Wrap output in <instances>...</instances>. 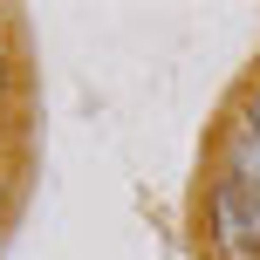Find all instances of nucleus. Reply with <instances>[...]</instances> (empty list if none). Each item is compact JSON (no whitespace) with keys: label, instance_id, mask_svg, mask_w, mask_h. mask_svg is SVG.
<instances>
[{"label":"nucleus","instance_id":"1","mask_svg":"<svg viewBox=\"0 0 260 260\" xmlns=\"http://www.w3.org/2000/svg\"><path fill=\"white\" fill-rule=\"evenodd\" d=\"M212 260H253V199L233 178H212Z\"/></svg>","mask_w":260,"mask_h":260},{"label":"nucleus","instance_id":"5","mask_svg":"<svg viewBox=\"0 0 260 260\" xmlns=\"http://www.w3.org/2000/svg\"><path fill=\"white\" fill-rule=\"evenodd\" d=\"M0 82H7V55H0Z\"/></svg>","mask_w":260,"mask_h":260},{"label":"nucleus","instance_id":"4","mask_svg":"<svg viewBox=\"0 0 260 260\" xmlns=\"http://www.w3.org/2000/svg\"><path fill=\"white\" fill-rule=\"evenodd\" d=\"M253 247H260V206H253Z\"/></svg>","mask_w":260,"mask_h":260},{"label":"nucleus","instance_id":"2","mask_svg":"<svg viewBox=\"0 0 260 260\" xmlns=\"http://www.w3.org/2000/svg\"><path fill=\"white\" fill-rule=\"evenodd\" d=\"M226 178L260 206V137H253L247 123H233V137H226Z\"/></svg>","mask_w":260,"mask_h":260},{"label":"nucleus","instance_id":"3","mask_svg":"<svg viewBox=\"0 0 260 260\" xmlns=\"http://www.w3.org/2000/svg\"><path fill=\"white\" fill-rule=\"evenodd\" d=\"M247 130H253V137H260V89L247 96Z\"/></svg>","mask_w":260,"mask_h":260}]
</instances>
